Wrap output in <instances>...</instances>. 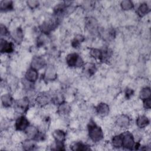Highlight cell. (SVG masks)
Segmentation results:
<instances>
[{
    "label": "cell",
    "instance_id": "cell-1",
    "mask_svg": "<svg viewBox=\"0 0 151 151\" xmlns=\"http://www.w3.org/2000/svg\"><path fill=\"white\" fill-rule=\"evenodd\" d=\"M88 135L90 139L94 143L101 141L104 137V133L100 126L94 121L91 120L87 126Z\"/></svg>",
    "mask_w": 151,
    "mask_h": 151
},
{
    "label": "cell",
    "instance_id": "cell-2",
    "mask_svg": "<svg viewBox=\"0 0 151 151\" xmlns=\"http://www.w3.org/2000/svg\"><path fill=\"white\" fill-rule=\"evenodd\" d=\"M65 60L67 65L71 68H80L84 64L83 58L76 52L68 54Z\"/></svg>",
    "mask_w": 151,
    "mask_h": 151
},
{
    "label": "cell",
    "instance_id": "cell-3",
    "mask_svg": "<svg viewBox=\"0 0 151 151\" xmlns=\"http://www.w3.org/2000/svg\"><path fill=\"white\" fill-rule=\"evenodd\" d=\"M123 143L122 147L127 150H133L136 145V142L133 134L130 132L126 131L122 133Z\"/></svg>",
    "mask_w": 151,
    "mask_h": 151
},
{
    "label": "cell",
    "instance_id": "cell-4",
    "mask_svg": "<svg viewBox=\"0 0 151 151\" xmlns=\"http://www.w3.org/2000/svg\"><path fill=\"white\" fill-rule=\"evenodd\" d=\"M57 72L55 67L52 64L47 65L43 74V78L47 82L52 81L56 80Z\"/></svg>",
    "mask_w": 151,
    "mask_h": 151
},
{
    "label": "cell",
    "instance_id": "cell-5",
    "mask_svg": "<svg viewBox=\"0 0 151 151\" xmlns=\"http://www.w3.org/2000/svg\"><path fill=\"white\" fill-rule=\"evenodd\" d=\"M30 125L28 119L24 115L19 116L15 120L14 127L17 131L24 132Z\"/></svg>",
    "mask_w": 151,
    "mask_h": 151
},
{
    "label": "cell",
    "instance_id": "cell-6",
    "mask_svg": "<svg viewBox=\"0 0 151 151\" xmlns=\"http://www.w3.org/2000/svg\"><path fill=\"white\" fill-rule=\"evenodd\" d=\"M58 24V21L54 19H48L46 21H44L40 26V29L42 32L44 34H48L51 31L54 30Z\"/></svg>",
    "mask_w": 151,
    "mask_h": 151
},
{
    "label": "cell",
    "instance_id": "cell-7",
    "mask_svg": "<svg viewBox=\"0 0 151 151\" xmlns=\"http://www.w3.org/2000/svg\"><path fill=\"white\" fill-rule=\"evenodd\" d=\"M130 118L128 115L122 114L116 119L115 124L119 128L126 129L130 126Z\"/></svg>",
    "mask_w": 151,
    "mask_h": 151
},
{
    "label": "cell",
    "instance_id": "cell-8",
    "mask_svg": "<svg viewBox=\"0 0 151 151\" xmlns=\"http://www.w3.org/2000/svg\"><path fill=\"white\" fill-rule=\"evenodd\" d=\"M14 50V46L12 42L1 38L0 41V51L1 54H11Z\"/></svg>",
    "mask_w": 151,
    "mask_h": 151
},
{
    "label": "cell",
    "instance_id": "cell-9",
    "mask_svg": "<svg viewBox=\"0 0 151 151\" xmlns=\"http://www.w3.org/2000/svg\"><path fill=\"white\" fill-rule=\"evenodd\" d=\"M46 65V61L44 57L41 56H34L31 61V67L38 71Z\"/></svg>",
    "mask_w": 151,
    "mask_h": 151
},
{
    "label": "cell",
    "instance_id": "cell-10",
    "mask_svg": "<svg viewBox=\"0 0 151 151\" xmlns=\"http://www.w3.org/2000/svg\"><path fill=\"white\" fill-rule=\"evenodd\" d=\"M96 111L97 114L101 117H106L109 114L110 107L106 103L101 102L96 107Z\"/></svg>",
    "mask_w": 151,
    "mask_h": 151
},
{
    "label": "cell",
    "instance_id": "cell-11",
    "mask_svg": "<svg viewBox=\"0 0 151 151\" xmlns=\"http://www.w3.org/2000/svg\"><path fill=\"white\" fill-rule=\"evenodd\" d=\"M38 78V72L37 70L30 67L25 73V79L31 83H34L37 81Z\"/></svg>",
    "mask_w": 151,
    "mask_h": 151
},
{
    "label": "cell",
    "instance_id": "cell-12",
    "mask_svg": "<svg viewBox=\"0 0 151 151\" xmlns=\"http://www.w3.org/2000/svg\"><path fill=\"white\" fill-rule=\"evenodd\" d=\"M24 132L25 133L26 136L27 137V139H32L35 141L40 132L39 131L38 129L35 126L29 125Z\"/></svg>",
    "mask_w": 151,
    "mask_h": 151
},
{
    "label": "cell",
    "instance_id": "cell-13",
    "mask_svg": "<svg viewBox=\"0 0 151 151\" xmlns=\"http://www.w3.org/2000/svg\"><path fill=\"white\" fill-rule=\"evenodd\" d=\"M15 104L16 106V109L19 110V111L22 112H24L28 109L29 101L27 97H24L17 100L15 101Z\"/></svg>",
    "mask_w": 151,
    "mask_h": 151
},
{
    "label": "cell",
    "instance_id": "cell-14",
    "mask_svg": "<svg viewBox=\"0 0 151 151\" xmlns=\"http://www.w3.org/2000/svg\"><path fill=\"white\" fill-rule=\"evenodd\" d=\"M35 101L38 106L44 107L48 104L50 101H51V97H50L47 94L42 93L37 96L35 99Z\"/></svg>",
    "mask_w": 151,
    "mask_h": 151
},
{
    "label": "cell",
    "instance_id": "cell-15",
    "mask_svg": "<svg viewBox=\"0 0 151 151\" xmlns=\"http://www.w3.org/2000/svg\"><path fill=\"white\" fill-rule=\"evenodd\" d=\"M71 110V106L67 102L63 101L58 105L57 113L61 116H67Z\"/></svg>",
    "mask_w": 151,
    "mask_h": 151
},
{
    "label": "cell",
    "instance_id": "cell-16",
    "mask_svg": "<svg viewBox=\"0 0 151 151\" xmlns=\"http://www.w3.org/2000/svg\"><path fill=\"white\" fill-rule=\"evenodd\" d=\"M2 105L5 108H9L14 103V100L11 95L9 93H5L1 96V97Z\"/></svg>",
    "mask_w": 151,
    "mask_h": 151
},
{
    "label": "cell",
    "instance_id": "cell-17",
    "mask_svg": "<svg viewBox=\"0 0 151 151\" xmlns=\"http://www.w3.org/2000/svg\"><path fill=\"white\" fill-rule=\"evenodd\" d=\"M149 119L145 115H139L137 116L136 120V126L140 129H143L146 127L149 124Z\"/></svg>",
    "mask_w": 151,
    "mask_h": 151
},
{
    "label": "cell",
    "instance_id": "cell-18",
    "mask_svg": "<svg viewBox=\"0 0 151 151\" xmlns=\"http://www.w3.org/2000/svg\"><path fill=\"white\" fill-rule=\"evenodd\" d=\"M11 37L13 38L14 41L17 43H20L24 38V33L21 27H18L15 29L11 33Z\"/></svg>",
    "mask_w": 151,
    "mask_h": 151
},
{
    "label": "cell",
    "instance_id": "cell-19",
    "mask_svg": "<svg viewBox=\"0 0 151 151\" xmlns=\"http://www.w3.org/2000/svg\"><path fill=\"white\" fill-rule=\"evenodd\" d=\"M52 137L55 141L64 142L66 139V133L61 129H55L52 132Z\"/></svg>",
    "mask_w": 151,
    "mask_h": 151
},
{
    "label": "cell",
    "instance_id": "cell-20",
    "mask_svg": "<svg viewBox=\"0 0 151 151\" xmlns=\"http://www.w3.org/2000/svg\"><path fill=\"white\" fill-rule=\"evenodd\" d=\"M123 136L122 133L114 135L111 139V145L114 148L119 149L122 147Z\"/></svg>",
    "mask_w": 151,
    "mask_h": 151
},
{
    "label": "cell",
    "instance_id": "cell-21",
    "mask_svg": "<svg viewBox=\"0 0 151 151\" xmlns=\"http://www.w3.org/2000/svg\"><path fill=\"white\" fill-rule=\"evenodd\" d=\"M149 12H150V7L145 2H143L140 4L136 11L137 14L140 17H143L144 16L147 15Z\"/></svg>",
    "mask_w": 151,
    "mask_h": 151
},
{
    "label": "cell",
    "instance_id": "cell-22",
    "mask_svg": "<svg viewBox=\"0 0 151 151\" xmlns=\"http://www.w3.org/2000/svg\"><path fill=\"white\" fill-rule=\"evenodd\" d=\"M14 4L12 1L3 0L0 1V9L2 12H8L12 10Z\"/></svg>",
    "mask_w": 151,
    "mask_h": 151
},
{
    "label": "cell",
    "instance_id": "cell-23",
    "mask_svg": "<svg viewBox=\"0 0 151 151\" xmlns=\"http://www.w3.org/2000/svg\"><path fill=\"white\" fill-rule=\"evenodd\" d=\"M70 147L73 150H88L91 149L90 146L81 142H76L72 143Z\"/></svg>",
    "mask_w": 151,
    "mask_h": 151
},
{
    "label": "cell",
    "instance_id": "cell-24",
    "mask_svg": "<svg viewBox=\"0 0 151 151\" xmlns=\"http://www.w3.org/2000/svg\"><path fill=\"white\" fill-rule=\"evenodd\" d=\"M35 140L27 139L22 143V147L25 150H34L36 145L34 142Z\"/></svg>",
    "mask_w": 151,
    "mask_h": 151
},
{
    "label": "cell",
    "instance_id": "cell-25",
    "mask_svg": "<svg viewBox=\"0 0 151 151\" xmlns=\"http://www.w3.org/2000/svg\"><path fill=\"white\" fill-rule=\"evenodd\" d=\"M84 68V71L89 76H91L96 73L97 69L94 64L93 63H87L84 64L83 66Z\"/></svg>",
    "mask_w": 151,
    "mask_h": 151
},
{
    "label": "cell",
    "instance_id": "cell-26",
    "mask_svg": "<svg viewBox=\"0 0 151 151\" xmlns=\"http://www.w3.org/2000/svg\"><path fill=\"white\" fill-rule=\"evenodd\" d=\"M151 90L149 87H145L141 89L139 92V98L143 100L150 98Z\"/></svg>",
    "mask_w": 151,
    "mask_h": 151
},
{
    "label": "cell",
    "instance_id": "cell-27",
    "mask_svg": "<svg viewBox=\"0 0 151 151\" xmlns=\"http://www.w3.org/2000/svg\"><path fill=\"white\" fill-rule=\"evenodd\" d=\"M89 53L92 58L97 60L102 61V50L93 48L90 50Z\"/></svg>",
    "mask_w": 151,
    "mask_h": 151
},
{
    "label": "cell",
    "instance_id": "cell-28",
    "mask_svg": "<svg viewBox=\"0 0 151 151\" xmlns=\"http://www.w3.org/2000/svg\"><path fill=\"white\" fill-rule=\"evenodd\" d=\"M120 7L123 11H130L134 8V4L132 1L124 0L120 2Z\"/></svg>",
    "mask_w": 151,
    "mask_h": 151
},
{
    "label": "cell",
    "instance_id": "cell-29",
    "mask_svg": "<svg viewBox=\"0 0 151 151\" xmlns=\"http://www.w3.org/2000/svg\"><path fill=\"white\" fill-rule=\"evenodd\" d=\"M84 41V37L81 35V34H77L74 39L73 40L72 42H71V45L75 48H77L78 47V46L80 45V44L83 42Z\"/></svg>",
    "mask_w": 151,
    "mask_h": 151
},
{
    "label": "cell",
    "instance_id": "cell-30",
    "mask_svg": "<svg viewBox=\"0 0 151 151\" xmlns=\"http://www.w3.org/2000/svg\"><path fill=\"white\" fill-rule=\"evenodd\" d=\"M51 150H65V145L64 142L55 141L54 143L52 145Z\"/></svg>",
    "mask_w": 151,
    "mask_h": 151
},
{
    "label": "cell",
    "instance_id": "cell-31",
    "mask_svg": "<svg viewBox=\"0 0 151 151\" xmlns=\"http://www.w3.org/2000/svg\"><path fill=\"white\" fill-rule=\"evenodd\" d=\"M27 5L30 9H35L37 8L39 5H40V2L36 0H30V1H27L26 2Z\"/></svg>",
    "mask_w": 151,
    "mask_h": 151
},
{
    "label": "cell",
    "instance_id": "cell-32",
    "mask_svg": "<svg viewBox=\"0 0 151 151\" xmlns=\"http://www.w3.org/2000/svg\"><path fill=\"white\" fill-rule=\"evenodd\" d=\"M0 32L1 38H2V37H6L9 34L7 27L3 24H1L0 25Z\"/></svg>",
    "mask_w": 151,
    "mask_h": 151
},
{
    "label": "cell",
    "instance_id": "cell-33",
    "mask_svg": "<svg viewBox=\"0 0 151 151\" xmlns=\"http://www.w3.org/2000/svg\"><path fill=\"white\" fill-rule=\"evenodd\" d=\"M84 8L86 9H91L94 6V2L93 1H84L82 4Z\"/></svg>",
    "mask_w": 151,
    "mask_h": 151
},
{
    "label": "cell",
    "instance_id": "cell-34",
    "mask_svg": "<svg viewBox=\"0 0 151 151\" xmlns=\"http://www.w3.org/2000/svg\"><path fill=\"white\" fill-rule=\"evenodd\" d=\"M143 107L146 110H149L151 107V98L143 100Z\"/></svg>",
    "mask_w": 151,
    "mask_h": 151
},
{
    "label": "cell",
    "instance_id": "cell-35",
    "mask_svg": "<svg viewBox=\"0 0 151 151\" xmlns=\"http://www.w3.org/2000/svg\"><path fill=\"white\" fill-rule=\"evenodd\" d=\"M133 94V91L132 89L131 88H127L126 90V91H125V96L127 98H129Z\"/></svg>",
    "mask_w": 151,
    "mask_h": 151
}]
</instances>
